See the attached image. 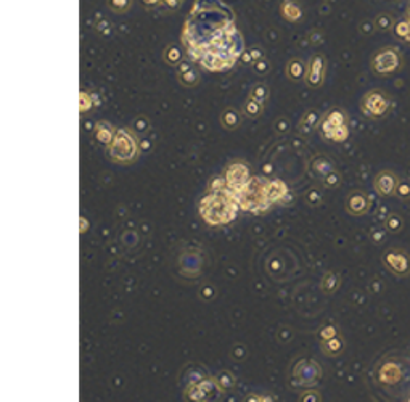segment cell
Returning <instances> with one entry per match:
<instances>
[{
  "instance_id": "836d02e7",
  "label": "cell",
  "mask_w": 410,
  "mask_h": 402,
  "mask_svg": "<svg viewBox=\"0 0 410 402\" xmlns=\"http://www.w3.org/2000/svg\"><path fill=\"white\" fill-rule=\"evenodd\" d=\"M386 229H388V232H393V234H396V232H399L402 229V219L399 217L397 214H391L390 217L386 219Z\"/></svg>"
},
{
  "instance_id": "e575fe53",
  "label": "cell",
  "mask_w": 410,
  "mask_h": 402,
  "mask_svg": "<svg viewBox=\"0 0 410 402\" xmlns=\"http://www.w3.org/2000/svg\"><path fill=\"white\" fill-rule=\"evenodd\" d=\"M230 356H232L234 361L241 362V361H243V359L246 357V346H241V344L234 346V349H232V353H230Z\"/></svg>"
},
{
  "instance_id": "5bb4252c",
  "label": "cell",
  "mask_w": 410,
  "mask_h": 402,
  "mask_svg": "<svg viewBox=\"0 0 410 402\" xmlns=\"http://www.w3.org/2000/svg\"><path fill=\"white\" fill-rule=\"evenodd\" d=\"M396 187H397V181L396 177L391 174V172H381L375 179V188L376 192L383 195V196H388V195H393L396 192Z\"/></svg>"
},
{
  "instance_id": "8992f818",
  "label": "cell",
  "mask_w": 410,
  "mask_h": 402,
  "mask_svg": "<svg viewBox=\"0 0 410 402\" xmlns=\"http://www.w3.org/2000/svg\"><path fill=\"white\" fill-rule=\"evenodd\" d=\"M220 393H224V391L219 388L216 376H204V378L198 380V382H195V383L187 386V389H185V399H188V400H196V402L213 400Z\"/></svg>"
},
{
  "instance_id": "7402d4cb",
  "label": "cell",
  "mask_w": 410,
  "mask_h": 402,
  "mask_svg": "<svg viewBox=\"0 0 410 402\" xmlns=\"http://www.w3.org/2000/svg\"><path fill=\"white\" fill-rule=\"evenodd\" d=\"M280 13H281V16L285 18V19H288V21H298L299 18H301V8L294 4V2H291V0H285V2L281 4V7H280Z\"/></svg>"
},
{
  "instance_id": "d4e9b609",
  "label": "cell",
  "mask_w": 410,
  "mask_h": 402,
  "mask_svg": "<svg viewBox=\"0 0 410 402\" xmlns=\"http://www.w3.org/2000/svg\"><path fill=\"white\" fill-rule=\"evenodd\" d=\"M216 380H217L219 388L222 389L224 393H225V391H228V389L235 388V383H237V380H235L234 373H232V372H228V370H222V372H219L217 376H216Z\"/></svg>"
},
{
  "instance_id": "1f68e13d",
  "label": "cell",
  "mask_w": 410,
  "mask_h": 402,
  "mask_svg": "<svg viewBox=\"0 0 410 402\" xmlns=\"http://www.w3.org/2000/svg\"><path fill=\"white\" fill-rule=\"evenodd\" d=\"M251 68H253V71L258 74V76H266L270 69V63L267 58H261V60L254 61L253 65H251Z\"/></svg>"
},
{
  "instance_id": "d590c367",
  "label": "cell",
  "mask_w": 410,
  "mask_h": 402,
  "mask_svg": "<svg viewBox=\"0 0 410 402\" xmlns=\"http://www.w3.org/2000/svg\"><path fill=\"white\" fill-rule=\"evenodd\" d=\"M273 129H275V132L277 134H287L288 132V129H290V122H288V119L287 118H278L277 121H275V124H273Z\"/></svg>"
},
{
  "instance_id": "30bf717a",
  "label": "cell",
  "mask_w": 410,
  "mask_h": 402,
  "mask_svg": "<svg viewBox=\"0 0 410 402\" xmlns=\"http://www.w3.org/2000/svg\"><path fill=\"white\" fill-rule=\"evenodd\" d=\"M266 195L267 199L270 201L272 205H285L288 199H291L290 190L287 187V184L280 181V179H273V181H269L267 188H266Z\"/></svg>"
},
{
  "instance_id": "d6986e66",
  "label": "cell",
  "mask_w": 410,
  "mask_h": 402,
  "mask_svg": "<svg viewBox=\"0 0 410 402\" xmlns=\"http://www.w3.org/2000/svg\"><path fill=\"white\" fill-rule=\"evenodd\" d=\"M308 68L304 65V61L299 58H293L288 61L287 65V76L291 81H301L302 78H306Z\"/></svg>"
},
{
  "instance_id": "2e32d148",
  "label": "cell",
  "mask_w": 410,
  "mask_h": 402,
  "mask_svg": "<svg viewBox=\"0 0 410 402\" xmlns=\"http://www.w3.org/2000/svg\"><path fill=\"white\" fill-rule=\"evenodd\" d=\"M320 113L317 110H309L306 114L302 116V119L299 121V125H298V129L302 135H308L311 134L317 125L320 124Z\"/></svg>"
},
{
  "instance_id": "8d00e7d4",
  "label": "cell",
  "mask_w": 410,
  "mask_h": 402,
  "mask_svg": "<svg viewBox=\"0 0 410 402\" xmlns=\"http://www.w3.org/2000/svg\"><path fill=\"white\" fill-rule=\"evenodd\" d=\"M92 98H90V95L87 93V92H81V113L84 114V113H87L90 108H92Z\"/></svg>"
},
{
  "instance_id": "bcb514c9",
  "label": "cell",
  "mask_w": 410,
  "mask_h": 402,
  "mask_svg": "<svg viewBox=\"0 0 410 402\" xmlns=\"http://www.w3.org/2000/svg\"><path fill=\"white\" fill-rule=\"evenodd\" d=\"M142 4L148 8H153V7H158L161 4V0H142Z\"/></svg>"
},
{
  "instance_id": "484cf974",
  "label": "cell",
  "mask_w": 410,
  "mask_h": 402,
  "mask_svg": "<svg viewBox=\"0 0 410 402\" xmlns=\"http://www.w3.org/2000/svg\"><path fill=\"white\" fill-rule=\"evenodd\" d=\"M249 97L261 102V103H266L269 100V97H270V90H269V87L266 86V84L258 82V84H254L253 87H251Z\"/></svg>"
},
{
  "instance_id": "ffe728a7",
  "label": "cell",
  "mask_w": 410,
  "mask_h": 402,
  "mask_svg": "<svg viewBox=\"0 0 410 402\" xmlns=\"http://www.w3.org/2000/svg\"><path fill=\"white\" fill-rule=\"evenodd\" d=\"M320 343H322V351L330 357L340 356L344 349V341L340 335H336L335 338H330V340H327V341H320Z\"/></svg>"
},
{
  "instance_id": "60d3db41",
  "label": "cell",
  "mask_w": 410,
  "mask_h": 402,
  "mask_svg": "<svg viewBox=\"0 0 410 402\" xmlns=\"http://www.w3.org/2000/svg\"><path fill=\"white\" fill-rule=\"evenodd\" d=\"M248 52H249L251 58H253V63H254V61H258V60H261V58H266V57H264V50H262L261 47H258V45L251 47Z\"/></svg>"
},
{
  "instance_id": "f546056e",
  "label": "cell",
  "mask_w": 410,
  "mask_h": 402,
  "mask_svg": "<svg viewBox=\"0 0 410 402\" xmlns=\"http://www.w3.org/2000/svg\"><path fill=\"white\" fill-rule=\"evenodd\" d=\"M227 188H228V185L225 182L224 175L222 177H213L208 184V192H224V190H227Z\"/></svg>"
},
{
  "instance_id": "74e56055",
  "label": "cell",
  "mask_w": 410,
  "mask_h": 402,
  "mask_svg": "<svg viewBox=\"0 0 410 402\" xmlns=\"http://www.w3.org/2000/svg\"><path fill=\"white\" fill-rule=\"evenodd\" d=\"M269 400H275L269 394H248L245 397V402H269Z\"/></svg>"
},
{
  "instance_id": "44dd1931",
  "label": "cell",
  "mask_w": 410,
  "mask_h": 402,
  "mask_svg": "<svg viewBox=\"0 0 410 402\" xmlns=\"http://www.w3.org/2000/svg\"><path fill=\"white\" fill-rule=\"evenodd\" d=\"M262 111H264V103H261V102H258L254 98L248 97V100L243 105V114L246 116V118L258 119L259 116L262 114Z\"/></svg>"
},
{
  "instance_id": "4fadbf2b",
  "label": "cell",
  "mask_w": 410,
  "mask_h": 402,
  "mask_svg": "<svg viewBox=\"0 0 410 402\" xmlns=\"http://www.w3.org/2000/svg\"><path fill=\"white\" fill-rule=\"evenodd\" d=\"M397 66V57L393 50H381L373 58V68L378 72H390Z\"/></svg>"
},
{
  "instance_id": "52a82bcc",
  "label": "cell",
  "mask_w": 410,
  "mask_h": 402,
  "mask_svg": "<svg viewBox=\"0 0 410 402\" xmlns=\"http://www.w3.org/2000/svg\"><path fill=\"white\" fill-rule=\"evenodd\" d=\"M224 179L228 185V188L232 190L234 193L240 192L241 188H243L249 181H251V169H249V164L241 161V160H234L230 161L225 169H224Z\"/></svg>"
},
{
  "instance_id": "d6a6232c",
  "label": "cell",
  "mask_w": 410,
  "mask_h": 402,
  "mask_svg": "<svg viewBox=\"0 0 410 402\" xmlns=\"http://www.w3.org/2000/svg\"><path fill=\"white\" fill-rule=\"evenodd\" d=\"M340 182H341V175L336 172L335 169L323 177V185L327 187V188H336V187L340 185Z\"/></svg>"
},
{
  "instance_id": "ee69618b",
  "label": "cell",
  "mask_w": 410,
  "mask_h": 402,
  "mask_svg": "<svg viewBox=\"0 0 410 402\" xmlns=\"http://www.w3.org/2000/svg\"><path fill=\"white\" fill-rule=\"evenodd\" d=\"M240 60L243 61L245 65H253V58H251V55H249V52H248V50H245L243 54H241Z\"/></svg>"
},
{
  "instance_id": "f35d334b",
  "label": "cell",
  "mask_w": 410,
  "mask_h": 402,
  "mask_svg": "<svg viewBox=\"0 0 410 402\" xmlns=\"http://www.w3.org/2000/svg\"><path fill=\"white\" fill-rule=\"evenodd\" d=\"M306 199H308V203H309L311 206H317V205L320 203V201H322V196H320V193L317 192V190L312 188L311 192L308 193Z\"/></svg>"
},
{
  "instance_id": "603a6c76",
  "label": "cell",
  "mask_w": 410,
  "mask_h": 402,
  "mask_svg": "<svg viewBox=\"0 0 410 402\" xmlns=\"http://www.w3.org/2000/svg\"><path fill=\"white\" fill-rule=\"evenodd\" d=\"M177 79H178V82H181L184 87H195L196 84L199 82V72L193 66V68L187 69L184 72H177Z\"/></svg>"
},
{
  "instance_id": "b9f144b4",
  "label": "cell",
  "mask_w": 410,
  "mask_h": 402,
  "mask_svg": "<svg viewBox=\"0 0 410 402\" xmlns=\"http://www.w3.org/2000/svg\"><path fill=\"white\" fill-rule=\"evenodd\" d=\"M161 4H164L169 10H175V8L181 7L182 0H161Z\"/></svg>"
},
{
  "instance_id": "e0dca14e",
  "label": "cell",
  "mask_w": 410,
  "mask_h": 402,
  "mask_svg": "<svg viewBox=\"0 0 410 402\" xmlns=\"http://www.w3.org/2000/svg\"><path fill=\"white\" fill-rule=\"evenodd\" d=\"M220 124L227 131H235L241 124V114L235 108H225L220 114Z\"/></svg>"
},
{
  "instance_id": "ac0fdd59",
  "label": "cell",
  "mask_w": 410,
  "mask_h": 402,
  "mask_svg": "<svg viewBox=\"0 0 410 402\" xmlns=\"http://www.w3.org/2000/svg\"><path fill=\"white\" fill-rule=\"evenodd\" d=\"M184 48L177 44H169L166 48H164V54H163V58L167 65L171 66H178L181 63L184 61Z\"/></svg>"
},
{
  "instance_id": "4316f807",
  "label": "cell",
  "mask_w": 410,
  "mask_h": 402,
  "mask_svg": "<svg viewBox=\"0 0 410 402\" xmlns=\"http://www.w3.org/2000/svg\"><path fill=\"white\" fill-rule=\"evenodd\" d=\"M107 5L114 13H127L132 7V0H107Z\"/></svg>"
},
{
  "instance_id": "83f0119b",
  "label": "cell",
  "mask_w": 410,
  "mask_h": 402,
  "mask_svg": "<svg viewBox=\"0 0 410 402\" xmlns=\"http://www.w3.org/2000/svg\"><path fill=\"white\" fill-rule=\"evenodd\" d=\"M148 129H150V119L146 116L140 114L132 121V131L135 134H145Z\"/></svg>"
},
{
  "instance_id": "9c48e42d",
  "label": "cell",
  "mask_w": 410,
  "mask_h": 402,
  "mask_svg": "<svg viewBox=\"0 0 410 402\" xmlns=\"http://www.w3.org/2000/svg\"><path fill=\"white\" fill-rule=\"evenodd\" d=\"M388 108V102L386 98L383 97L381 93H378V92H370V93H367L364 100H362V111L367 114V116H373V118H376V116H380L386 111Z\"/></svg>"
},
{
  "instance_id": "7c38bea8",
  "label": "cell",
  "mask_w": 410,
  "mask_h": 402,
  "mask_svg": "<svg viewBox=\"0 0 410 402\" xmlns=\"http://www.w3.org/2000/svg\"><path fill=\"white\" fill-rule=\"evenodd\" d=\"M370 199L364 192H351L346 198V211L352 216H362L369 211Z\"/></svg>"
},
{
  "instance_id": "7a4b0ae2",
  "label": "cell",
  "mask_w": 410,
  "mask_h": 402,
  "mask_svg": "<svg viewBox=\"0 0 410 402\" xmlns=\"http://www.w3.org/2000/svg\"><path fill=\"white\" fill-rule=\"evenodd\" d=\"M198 211L201 219L211 227L227 225L238 216V201L230 188L224 192H208L199 199Z\"/></svg>"
},
{
  "instance_id": "9a60e30c",
  "label": "cell",
  "mask_w": 410,
  "mask_h": 402,
  "mask_svg": "<svg viewBox=\"0 0 410 402\" xmlns=\"http://www.w3.org/2000/svg\"><path fill=\"white\" fill-rule=\"evenodd\" d=\"M116 131L118 129H114L108 121H98L95 128H93V135H95V140L98 143L108 146L113 142L114 135H116Z\"/></svg>"
},
{
  "instance_id": "3957f363",
  "label": "cell",
  "mask_w": 410,
  "mask_h": 402,
  "mask_svg": "<svg viewBox=\"0 0 410 402\" xmlns=\"http://www.w3.org/2000/svg\"><path fill=\"white\" fill-rule=\"evenodd\" d=\"M269 181L266 177H251V181L240 190L234 193L235 199L238 201V206L241 211L253 214H264L272 208V203L267 199L266 188Z\"/></svg>"
},
{
  "instance_id": "f6af8a7d",
  "label": "cell",
  "mask_w": 410,
  "mask_h": 402,
  "mask_svg": "<svg viewBox=\"0 0 410 402\" xmlns=\"http://www.w3.org/2000/svg\"><path fill=\"white\" fill-rule=\"evenodd\" d=\"M151 146H153V143H151L150 140H146V139H143V140L140 142V150L145 152V153H146V152H150V150H151Z\"/></svg>"
},
{
  "instance_id": "6da1fadb",
  "label": "cell",
  "mask_w": 410,
  "mask_h": 402,
  "mask_svg": "<svg viewBox=\"0 0 410 402\" xmlns=\"http://www.w3.org/2000/svg\"><path fill=\"white\" fill-rule=\"evenodd\" d=\"M182 44L192 61L211 72L234 68L245 52L234 12L220 0H198L185 21Z\"/></svg>"
},
{
  "instance_id": "5b68a950",
  "label": "cell",
  "mask_w": 410,
  "mask_h": 402,
  "mask_svg": "<svg viewBox=\"0 0 410 402\" xmlns=\"http://www.w3.org/2000/svg\"><path fill=\"white\" fill-rule=\"evenodd\" d=\"M319 131L322 132L323 139L331 140V142H343L344 139H348V135H349L348 118H346V114L338 108L330 110L320 119Z\"/></svg>"
},
{
  "instance_id": "4dcf8cb0",
  "label": "cell",
  "mask_w": 410,
  "mask_h": 402,
  "mask_svg": "<svg viewBox=\"0 0 410 402\" xmlns=\"http://www.w3.org/2000/svg\"><path fill=\"white\" fill-rule=\"evenodd\" d=\"M336 335H340L338 329L333 325V323H327V325H323L322 329L319 330V338H320V341H327L330 340V338H335Z\"/></svg>"
},
{
  "instance_id": "cb8c5ba5",
  "label": "cell",
  "mask_w": 410,
  "mask_h": 402,
  "mask_svg": "<svg viewBox=\"0 0 410 402\" xmlns=\"http://www.w3.org/2000/svg\"><path fill=\"white\" fill-rule=\"evenodd\" d=\"M340 277L336 275L335 272H327L323 275V279H322V283H320V287L322 290L327 293V294H333L336 290L340 288Z\"/></svg>"
},
{
  "instance_id": "ba28073f",
  "label": "cell",
  "mask_w": 410,
  "mask_h": 402,
  "mask_svg": "<svg viewBox=\"0 0 410 402\" xmlns=\"http://www.w3.org/2000/svg\"><path fill=\"white\" fill-rule=\"evenodd\" d=\"M325 69H327V60L323 55L317 54L309 60L308 65V72H306V84L309 87H320L323 78H325Z\"/></svg>"
},
{
  "instance_id": "8fae6325",
  "label": "cell",
  "mask_w": 410,
  "mask_h": 402,
  "mask_svg": "<svg viewBox=\"0 0 410 402\" xmlns=\"http://www.w3.org/2000/svg\"><path fill=\"white\" fill-rule=\"evenodd\" d=\"M383 261H385L388 269H390L391 272H394V273H399V275L407 273L408 269H410L408 258L401 251H396V249L388 251L386 255L383 256Z\"/></svg>"
},
{
  "instance_id": "277c9868",
  "label": "cell",
  "mask_w": 410,
  "mask_h": 402,
  "mask_svg": "<svg viewBox=\"0 0 410 402\" xmlns=\"http://www.w3.org/2000/svg\"><path fill=\"white\" fill-rule=\"evenodd\" d=\"M140 152V143L132 129H118L113 142L108 145V158L121 166L132 164Z\"/></svg>"
},
{
  "instance_id": "7bdbcfd3",
  "label": "cell",
  "mask_w": 410,
  "mask_h": 402,
  "mask_svg": "<svg viewBox=\"0 0 410 402\" xmlns=\"http://www.w3.org/2000/svg\"><path fill=\"white\" fill-rule=\"evenodd\" d=\"M396 193H399L402 198H407V196L410 195V188H408L407 185H404V184H402V185H399V184H397V187H396Z\"/></svg>"
},
{
  "instance_id": "ab89813d",
  "label": "cell",
  "mask_w": 410,
  "mask_h": 402,
  "mask_svg": "<svg viewBox=\"0 0 410 402\" xmlns=\"http://www.w3.org/2000/svg\"><path fill=\"white\" fill-rule=\"evenodd\" d=\"M299 400L301 402H306V400H309V402H317V400H320V394L317 393V391H306L304 394H301Z\"/></svg>"
},
{
  "instance_id": "f1b7e54d",
  "label": "cell",
  "mask_w": 410,
  "mask_h": 402,
  "mask_svg": "<svg viewBox=\"0 0 410 402\" xmlns=\"http://www.w3.org/2000/svg\"><path fill=\"white\" fill-rule=\"evenodd\" d=\"M312 169L315 172H317L319 175H322V177H325L327 175L330 171H333L331 169V164L325 160V158H317V160H315L314 163H312Z\"/></svg>"
}]
</instances>
